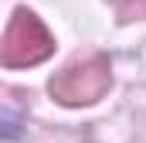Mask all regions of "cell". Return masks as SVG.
<instances>
[{"label": "cell", "mask_w": 146, "mask_h": 143, "mask_svg": "<svg viewBox=\"0 0 146 143\" xmlns=\"http://www.w3.org/2000/svg\"><path fill=\"white\" fill-rule=\"evenodd\" d=\"M109 82H112L109 58L92 55L85 61H75L65 72H58L48 89L61 106H88V102H95V99H102L109 92Z\"/></svg>", "instance_id": "1"}, {"label": "cell", "mask_w": 146, "mask_h": 143, "mask_svg": "<svg viewBox=\"0 0 146 143\" xmlns=\"http://www.w3.org/2000/svg\"><path fill=\"white\" fill-rule=\"evenodd\" d=\"M51 51H54V41L48 34V27L31 10H17L7 24L3 44H0V61L7 68H27V65L44 61Z\"/></svg>", "instance_id": "2"}, {"label": "cell", "mask_w": 146, "mask_h": 143, "mask_svg": "<svg viewBox=\"0 0 146 143\" xmlns=\"http://www.w3.org/2000/svg\"><path fill=\"white\" fill-rule=\"evenodd\" d=\"M119 14V21H139L146 17V0H109Z\"/></svg>", "instance_id": "3"}]
</instances>
